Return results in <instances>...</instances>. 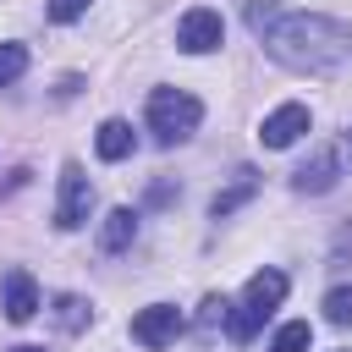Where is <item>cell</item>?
<instances>
[{
  "label": "cell",
  "instance_id": "1",
  "mask_svg": "<svg viewBox=\"0 0 352 352\" xmlns=\"http://www.w3.org/2000/svg\"><path fill=\"white\" fill-rule=\"evenodd\" d=\"M264 44L292 72H336L352 50V28L336 16H319V11H292L264 28Z\"/></svg>",
  "mask_w": 352,
  "mask_h": 352
},
{
  "label": "cell",
  "instance_id": "2",
  "mask_svg": "<svg viewBox=\"0 0 352 352\" xmlns=\"http://www.w3.org/2000/svg\"><path fill=\"white\" fill-rule=\"evenodd\" d=\"M198 121H204V104L192 99V94H182V88H154L148 94V132L170 148V143H187L192 132H198Z\"/></svg>",
  "mask_w": 352,
  "mask_h": 352
},
{
  "label": "cell",
  "instance_id": "3",
  "mask_svg": "<svg viewBox=\"0 0 352 352\" xmlns=\"http://www.w3.org/2000/svg\"><path fill=\"white\" fill-rule=\"evenodd\" d=\"M280 297H286V275H280V270H258V275L248 280V292H242V308L226 314L231 341H253L258 324L270 319V308H280Z\"/></svg>",
  "mask_w": 352,
  "mask_h": 352
},
{
  "label": "cell",
  "instance_id": "4",
  "mask_svg": "<svg viewBox=\"0 0 352 352\" xmlns=\"http://www.w3.org/2000/svg\"><path fill=\"white\" fill-rule=\"evenodd\" d=\"M88 209H94V187H88L82 165H66L60 170V198H55V226L60 231H77L88 220Z\"/></svg>",
  "mask_w": 352,
  "mask_h": 352
},
{
  "label": "cell",
  "instance_id": "5",
  "mask_svg": "<svg viewBox=\"0 0 352 352\" xmlns=\"http://www.w3.org/2000/svg\"><path fill=\"white\" fill-rule=\"evenodd\" d=\"M220 38H226V22H220V11H209V6L187 11L182 28H176V44H182L187 55H209V50H220Z\"/></svg>",
  "mask_w": 352,
  "mask_h": 352
},
{
  "label": "cell",
  "instance_id": "6",
  "mask_svg": "<svg viewBox=\"0 0 352 352\" xmlns=\"http://www.w3.org/2000/svg\"><path fill=\"white\" fill-rule=\"evenodd\" d=\"M176 336H182V314H176L170 302H148V308L132 319V341H143V346H154V352L170 346Z\"/></svg>",
  "mask_w": 352,
  "mask_h": 352
},
{
  "label": "cell",
  "instance_id": "7",
  "mask_svg": "<svg viewBox=\"0 0 352 352\" xmlns=\"http://www.w3.org/2000/svg\"><path fill=\"white\" fill-rule=\"evenodd\" d=\"M341 182V148H314L297 170H292V187L297 192H330Z\"/></svg>",
  "mask_w": 352,
  "mask_h": 352
},
{
  "label": "cell",
  "instance_id": "8",
  "mask_svg": "<svg viewBox=\"0 0 352 352\" xmlns=\"http://www.w3.org/2000/svg\"><path fill=\"white\" fill-rule=\"evenodd\" d=\"M302 132H308V104H280V110H270V116H264L258 143H264V148H292Z\"/></svg>",
  "mask_w": 352,
  "mask_h": 352
},
{
  "label": "cell",
  "instance_id": "9",
  "mask_svg": "<svg viewBox=\"0 0 352 352\" xmlns=\"http://www.w3.org/2000/svg\"><path fill=\"white\" fill-rule=\"evenodd\" d=\"M0 308H6L11 324H28V319L38 314V286H33L28 270H11V275H6V297H0Z\"/></svg>",
  "mask_w": 352,
  "mask_h": 352
},
{
  "label": "cell",
  "instance_id": "10",
  "mask_svg": "<svg viewBox=\"0 0 352 352\" xmlns=\"http://www.w3.org/2000/svg\"><path fill=\"white\" fill-rule=\"evenodd\" d=\"M253 192H258V176H253V170H236V182H231L226 192H214V198H209V214H214V220H226V214H236Z\"/></svg>",
  "mask_w": 352,
  "mask_h": 352
},
{
  "label": "cell",
  "instance_id": "11",
  "mask_svg": "<svg viewBox=\"0 0 352 352\" xmlns=\"http://www.w3.org/2000/svg\"><path fill=\"white\" fill-rule=\"evenodd\" d=\"M132 236H138V214H132V209H110L104 226H99V248H104V253H121Z\"/></svg>",
  "mask_w": 352,
  "mask_h": 352
},
{
  "label": "cell",
  "instance_id": "12",
  "mask_svg": "<svg viewBox=\"0 0 352 352\" xmlns=\"http://www.w3.org/2000/svg\"><path fill=\"white\" fill-rule=\"evenodd\" d=\"M132 143H138V138H132V126H126V121H104V126H99V138H94L99 160H126V154H132Z\"/></svg>",
  "mask_w": 352,
  "mask_h": 352
},
{
  "label": "cell",
  "instance_id": "13",
  "mask_svg": "<svg viewBox=\"0 0 352 352\" xmlns=\"http://www.w3.org/2000/svg\"><path fill=\"white\" fill-rule=\"evenodd\" d=\"M308 346H314V324H308V319L280 324V330H275V341H270V352H308Z\"/></svg>",
  "mask_w": 352,
  "mask_h": 352
},
{
  "label": "cell",
  "instance_id": "14",
  "mask_svg": "<svg viewBox=\"0 0 352 352\" xmlns=\"http://www.w3.org/2000/svg\"><path fill=\"white\" fill-rule=\"evenodd\" d=\"M55 319H60L66 330H82V324H88V302H82V297H72V292H66V297H55Z\"/></svg>",
  "mask_w": 352,
  "mask_h": 352
},
{
  "label": "cell",
  "instance_id": "15",
  "mask_svg": "<svg viewBox=\"0 0 352 352\" xmlns=\"http://www.w3.org/2000/svg\"><path fill=\"white\" fill-rule=\"evenodd\" d=\"M22 72H28V50H22V44H0V88L16 82Z\"/></svg>",
  "mask_w": 352,
  "mask_h": 352
},
{
  "label": "cell",
  "instance_id": "16",
  "mask_svg": "<svg viewBox=\"0 0 352 352\" xmlns=\"http://www.w3.org/2000/svg\"><path fill=\"white\" fill-rule=\"evenodd\" d=\"M324 319H330V324H352V286H336V292L324 297Z\"/></svg>",
  "mask_w": 352,
  "mask_h": 352
},
{
  "label": "cell",
  "instance_id": "17",
  "mask_svg": "<svg viewBox=\"0 0 352 352\" xmlns=\"http://www.w3.org/2000/svg\"><path fill=\"white\" fill-rule=\"evenodd\" d=\"M270 22H275V0H248V28L264 33Z\"/></svg>",
  "mask_w": 352,
  "mask_h": 352
},
{
  "label": "cell",
  "instance_id": "18",
  "mask_svg": "<svg viewBox=\"0 0 352 352\" xmlns=\"http://www.w3.org/2000/svg\"><path fill=\"white\" fill-rule=\"evenodd\" d=\"M82 11H88V0H50V16L55 22H77Z\"/></svg>",
  "mask_w": 352,
  "mask_h": 352
},
{
  "label": "cell",
  "instance_id": "19",
  "mask_svg": "<svg viewBox=\"0 0 352 352\" xmlns=\"http://www.w3.org/2000/svg\"><path fill=\"white\" fill-rule=\"evenodd\" d=\"M11 352H44V346H11Z\"/></svg>",
  "mask_w": 352,
  "mask_h": 352
}]
</instances>
